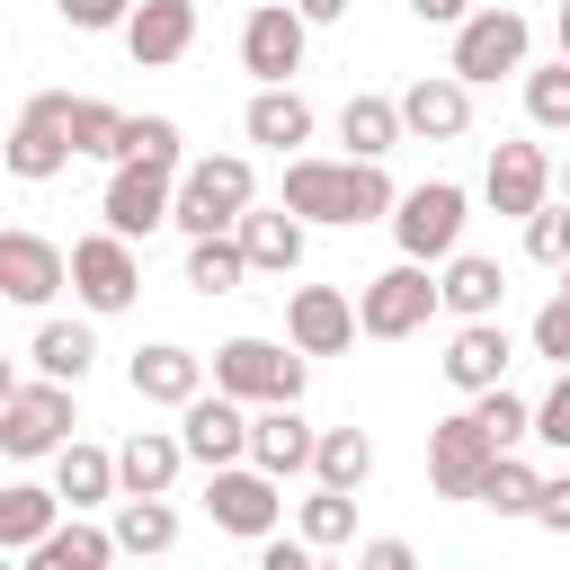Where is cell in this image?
Masks as SVG:
<instances>
[{
    "instance_id": "cell-19",
    "label": "cell",
    "mask_w": 570,
    "mask_h": 570,
    "mask_svg": "<svg viewBox=\"0 0 570 570\" xmlns=\"http://www.w3.org/2000/svg\"><path fill=\"white\" fill-rule=\"evenodd\" d=\"M499 445L481 436V419L472 410H454V419H436L428 428V481H436V499H472V481H481V463H490Z\"/></svg>"
},
{
    "instance_id": "cell-40",
    "label": "cell",
    "mask_w": 570,
    "mask_h": 570,
    "mask_svg": "<svg viewBox=\"0 0 570 570\" xmlns=\"http://www.w3.org/2000/svg\"><path fill=\"white\" fill-rule=\"evenodd\" d=\"M525 116H534L543 134H561V125H570V62H543V71H525Z\"/></svg>"
},
{
    "instance_id": "cell-39",
    "label": "cell",
    "mask_w": 570,
    "mask_h": 570,
    "mask_svg": "<svg viewBox=\"0 0 570 570\" xmlns=\"http://www.w3.org/2000/svg\"><path fill=\"white\" fill-rule=\"evenodd\" d=\"M472 419H481V436H490V445H517V436H525V419H534V401H517L508 383H490V392H472Z\"/></svg>"
},
{
    "instance_id": "cell-30",
    "label": "cell",
    "mask_w": 570,
    "mask_h": 570,
    "mask_svg": "<svg viewBox=\"0 0 570 570\" xmlns=\"http://www.w3.org/2000/svg\"><path fill=\"white\" fill-rule=\"evenodd\" d=\"M338 142H347L356 160H383V151L401 142V107H392V98H374V89H356V98L338 107Z\"/></svg>"
},
{
    "instance_id": "cell-28",
    "label": "cell",
    "mask_w": 570,
    "mask_h": 570,
    "mask_svg": "<svg viewBox=\"0 0 570 570\" xmlns=\"http://www.w3.org/2000/svg\"><path fill=\"white\" fill-rule=\"evenodd\" d=\"M36 570H107L116 561V534L107 525H89V508H71V525L53 517L45 534H36V552H27Z\"/></svg>"
},
{
    "instance_id": "cell-35",
    "label": "cell",
    "mask_w": 570,
    "mask_h": 570,
    "mask_svg": "<svg viewBox=\"0 0 570 570\" xmlns=\"http://www.w3.org/2000/svg\"><path fill=\"white\" fill-rule=\"evenodd\" d=\"M240 276H249V258H240L232 232H196V240H187V285H196V294H232Z\"/></svg>"
},
{
    "instance_id": "cell-32",
    "label": "cell",
    "mask_w": 570,
    "mask_h": 570,
    "mask_svg": "<svg viewBox=\"0 0 570 570\" xmlns=\"http://www.w3.org/2000/svg\"><path fill=\"white\" fill-rule=\"evenodd\" d=\"M62 517V499L45 490V481H9L0 490V552H36V534Z\"/></svg>"
},
{
    "instance_id": "cell-20",
    "label": "cell",
    "mask_w": 570,
    "mask_h": 570,
    "mask_svg": "<svg viewBox=\"0 0 570 570\" xmlns=\"http://www.w3.org/2000/svg\"><path fill=\"white\" fill-rule=\"evenodd\" d=\"M116 36H125V53H134L142 71H169V62L196 45V0H134Z\"/></svg>"
},
{
    "instance_id": "cell-13",
    "label": "cell",
    "mask_w": 570,
    "mask_h": 570,
    "mask_svg": "<svg viewBox=\"0 0 570 570\" xmlns=\"http://www.w3.org/2000/svg\"><path fill=\"white\" fill-rule=\"evenodd\" d=\"M178 445H187V463H240L249 454V401H232V392H196V401H178Z\"/></svg>"
},
{
    "instance_id": "cell-2",
    "label": "cell",
    "mask_w": 570,
    "mask_h": 570,
    "mask_svg": "<svg viewBox=\"0 0 570 570\" xmlns=\"http://www.w3.org/2000/svg\"><path fill=\"white\" fill-rule=\"evenodd\" d=\"M240 205H258V169L240 151H205V160H178V187H169V223L196 240V232H232Z\"/></svg>"
},
{
    "instance_id": "cell-16",
    "label": "cell",
    "mask_w": 570,
    "mask_h": 570,
    "mask_svg": "<svg viewBox=\"0 0 570 570\" xmlns=\"http://www.w3.org/2000/svg\"><path fill=\"white\" fill-rule=\"evenodd\" d=\"M481 196H490V214H534L543 196H552V151L543 142H499L490 151V169H481Z\"/></svg>"
},
{
    "instance_id": "cell-11",
    "label": "cell",
    "mask_w": 570,
    "mask_h": 570,
    "mask_svg": "<svg viewBox=\"0 0 570 570\" xmlns=\"http://www.w3.org/2000/svg\"><path fill=\"white\" fill-rule=\"evenodd\" d=\"M71 294H80L89 312H125V303L142 294V258H134V240H125V232H89V240H71Z\"/></svg>"
},
{
    "instance_id": "cell-1",
    "label": "cell",
    "mask_w": 570,
    "mask_h": 570,
    "mask_svg": "<svg viewBox=\"0 0 570 570\" xmlns=\"http://www.w3.org/2000/svg\"><path fill=\"white\" fill-rule=\"evenodd\" d=\"M392 178H383V160H312V151H294L285 160V214H303V223H374V214H392Z\"/></svg>"
},
{
    "instance_id": "cell-43",
    "label": "cell",
    "mask_w": 570,
    "mask_h": 570,
    "mask_svg": "<svg viewBox=\"0 0 570 570\" xmlns=\"http://www.w3.org/2000/svg\"><path fill=\"white\" fill-rule=\"evenodd\" d=\"M525 338H534V356H552V365H570V285H561V294H552V303L534 312V330H525Z\"/></svg>"
},
{
    "instance_id": "cell-31",
    "label": "cell",
    "mask_w": 570,
    "mask_h": 570,
    "mask_svg": "<svg viewBox=\"0 0 570 570\" xmlns=\"http://www.w3.org/2000/svg\"><path fill=\"white\" fill-rule=\"evenodd\" d=\"M365 472H374V436H365V428H321V436H312V481L365 490Z\"/></svg>"
},
{
    "instance_id": "cell-6",
    "label": "cell",
    "mask_w": 570,
    "mask_h": 570,
    "mask_svg": "<svg viewBox=\"0 0 570 570\" xmlns=\"http://www.w3.org/2000/svg\"><path fill=\"white\" fill-rule=\"evenodd\" d=\"M0 160H9V178H27V187L62 178V169H71V98H62V89H36V98L18 107Z\"/></svg>"
},
{
    "instance_id": "cell-46",
    "label": "cell",
    "mask_w": 570,
    "mask_h": 570,
    "mask_svg": "<svg viewBox=\"0 0 570 570\" xmlns=\"http://www.w3.org/2000/svg\"><path fill=\"white\" fill-rule=\"evenodd\" d=\"M258 570H312V543H303V534H294V543H285V534H258Z\"/></svg>"
},
{
    "instance_id": "cell-21",
    "label": "cell",
    "mask_w": 570,
    "mask_h": 570,
    "mask_svg": "<svg viewBox=\"0 0 570 570\" xmlns=\"http://www.w3.org/2000/svg\"><path fill=\"white\" fill-rule=\"evenodd\" d=\"M303 232H312V223L285 214V205H240V223H232L249 276H294V267H303Z\"/></svg>"
},
{
    "instance_id": "cell-52",
    "label": "cell",
    "mask_w": 570,
    "mask_h": 570,
    "mask_svg": "<svg viewBox=\"0 0 570 570\" xmlns=\"http://www.w3.org/2000/svg\"><path fill=\"white\" fill-rule=\"evenodd\" d=\"M552 178H561V196H570V160H561V169H552Z\"/></svg>"
},
{
    "instance_id": "cell-12",
    "label": "cell",
    "mask_w": 570,
    "mask_h": 570,
    "mask_svg": "<svg viewBox=\"0 0 570 570\" xmlns=\"http://www.w3.org/2000/svg\"><path fill=\"white\" fill-rule=\"evenodd\" d=\"M62 285H71V249L45 240V232H27V223H9L0 232V294L27 303V312H45Z\"/></svg>"
},
{
    "instance_id": "cell-33",
    "label": "cell",
    "mask_w": 570,
    "mask_h": 570,
    "mask_svg": "<svg viewBox=\"0 0 570 570\" xmlns=\"http://www.w3.org/2000/svg\"><path fill=\"white\" fill-rule=\"evenodd\" d=\"M27 356H36V374H53V383H80V374L98 365V338H89V321H45Z\"/></svg>"
},
{
    "instance_id": "cell-18",
    "label": "cell",
    "mask_w": 570,
    "mask_h": 570,
    "mask_svg": "<svg viewBox=\"0 0 570 570\" xmlns=\"http://www.w3.org/2000/svg\"><path fill=\"white\" fill-rule=\"evenodd\" d=\"M312 419H303V401H258L249 410V463L258 472H276V481H294V472H312Z\"/></svg>"
},
{
    "instance_id": "cell-41",
    "label": "cell",
    "mask_w": 570,
    "mask_h": 570,
    "mask_svg": "<svg viewBox=\"0 0 570 570\" xmlns=\"http://www.w3.org/2000/svg\"><path fill=\"white\" fill-rule=\"evenodd\" d=\"M525 258H534V267H561V258H570V196H561V205L543 196V205L525 214Z\"/></svg>"
},
{
    "instance_id": "cell-8",
    "label": "cell",
    "mask_w": 570,
    "mask_h": 570,
    "mask_svg": "<svg viewBox=\"0 0 570 570\" xmlns=\"http://www.w3.org/2000/svg\"><path fill=\"white\" fill-rule=\"evenodd\" d=\"M428 312H436V276L419 258H401V267L356 285V330L365 338H410V330H428Z\"/></svg>"
},
{
    "instance_id": "cell-44",
    "label": "cell",
    "mask_w": 570,
    "mask_h": 570,
    "mask_svg": "<svg viewBox=\"0 0 570 570\" xmlns=\"http://www.w3.org/2000/svg\"><path fill=\"white\" fill-rule=\"evenodd\" d=\"M543 534H570V472H552V481H534V508H525Z\"/></svg>"
},
{
    "instance_id": "cell-51",
    "label": "cell",
    "mask_w": 570,
    "mask_h": 570,
    "mask_svg": "<svg viewBox=\"0 0 570 570\" xmlns=\"http://www.w3.org/2000/svg\"><path fill=\"white\" fill-rule=\"evenodd\" d=\"M9 383H18V374H9V356H0V401H9Z\"/></svg>"
},
{
    "instance_id": "cell-15",
    "label": "cell",
    "mask_w": 570,
    "mask_h": 570,
    "mask_svg": "<svg viewBox=\"0 0 570 570\" xmlns=\"http://www.w3.org/2000/svg\"><path fill=\"white\" fill-rule=\"evenodd\" d=\"M392 107H401V134H419V142H463V134H472V89H463L454 71L410 80Z\"/></svg>"
},
{
    "instance_id": "cell-45",
    "label": "cell",
    "mask_w": 570,
    "mask_h": 570,
    "mask_svg": "<svg viewBox=\"0 0 570 570\" xmlns=\"http://www.w3.org/2000/svg\"><path fill=\"white\" fill-rule=\"evenodd\" d=\"M53 9H62L80 36H107V27H125V9H134V0H53Z\"/></svg>"
},
{
    "instance_id": "cell-53",
    "label": "cell",
    "mask_w": 570,
    "mask_h": 570,
    "mask_svg": "<svg viewBox=\"0 0 570 570\" xmlns=\"http://www.w3.org/2000/svg\"><path fill=\"white\" fill-rule=\"evenodd\" d=\"M552 276H561V285H570V258H561V267H552Z\"/></svg>"
},
{
    "instance_id": "cell-14",
    "label": "cell",
    "mask_w": 570,
    "mask_h": 570,
    "mask_svg": "<svg viewBox=\"0 0 570 570\" xmlns=\"http://www.w3.org/2000/svg\"><path fill=\"white\" fill-rule=\"evenodd\" d=\"M169 187H178V169H151V160H116V178H107V232H125V240H151L160 223H169Z\"/></svg>"
},
{
    "instance_id": "cell-17",
    "label": "cell",
    "mask_w": 570,
    "mask_h": 570,
    "mask_svg": "<svg viewBox=\"0 0 570 570\" xmlns=\"http://www.w3.org/2000/svg\"><path fill=\"white\" fill-rule=\"evenodd\" d=\"M285 338L303 356H338V347H356V303L338 285H294L285 294Z\"/></svg>"
},
{
    "instance_id": "cell-48",
    "label": "cell",
    "mask_w": 570,
    "mask_h": 570,
    "mask_svg": "<svg viewBox=\"0 0 570 570\" xmlns=\"http://www.w3.org/2000/svg\"><path fill=\"white\" fill-rule=\"evenodd\" d=\"M463 9H472V0H410V18H419V27H454Z\"/></svg>"
},
{
    "instance_id": "cell-49",
    "label": "cell",
    "mask_w": 570,
    "mask_h": 570,
    "mask_svg": "<svg viewBox=\"0 0 570 570\" xmlns=\"http://www.w3.org/2000/svg\"><path fill=\"white\" fill-rule=\"evenodd\" d=\"M294 9H303V27H338L356 0H294Z\"/></svg>"
},
{
    "instance_id": "cell-25",
    "label": "cell",
    "mask_w": 570,
    "mask_h": 570,
    "mask_svg": "<svg viewBox=\"0 0 570 570\" xmlns=\"http://www.w3.org/2000/svg\"><path fill=\"white\" fill-rule=\"evenodd\" d=\"M436 267H445V276H436V312H454V321H481V312H499V303H508V276H499V258H481V249H445Z\"/></svg>"
},
{
    "instance_id": "cell-50",
    "label": "cell",
    "mask_w": 570,
    "mask_h": 570,
    "mask_svg": "<svg viewBox=\"0 0 570 570\" xmlns=\"http://www.w3.org/2000/svg\"><path fill=\"white\" fill-rule=\"evenodd\" d=\"M561 62H570V0H561Z\"/></svg>"
},
{
    "instance_id": "cell-4",
    "label": "cell",
    "mask_w": 570,
    "mask_h": 570,
    "mask_svg": "<svg viewBox=\"0 0 570 570\" xmlns=\"http://www.w3.org/2000/svg\"><path fill=\"white\" fill-rule=\"evenodd\" d=\"M214 392H232V401H303V347L285 338H223L214 347Z\"/></svg>"
},
{
    "instance_id": "cell-10",
    "label": "cell",
    "mask_w": 570,
    "mask_h": 570,
    "mask_svg": "<svg viewBox=\"0 0 570 570\" xmlns=\"http://www.w3.org/2000/svg\"><path fill=\"white\" fill-rule=\"evenodd\" d=\"M303 45H312V27L294 0H249V18H240V71L249 80H294Z\"/></svg>"
},
{
    "instance_id": "cell-29",
    "label": "cell",
    "mask_w": 570,
    "mask_h": 570,
    "mask_svg": "<svg viewBox=\"0 0 570 570\" xmlns=\"http://www.w3.org/2000/svg\"><path fill=\"white\" fill-rule=\"evenodd\" d=\"M116 552H169L178 543V508H169V490H116Z\"/></svg>"
},
{
    "instance_id": "cell-47",
    "label": "cell",
    "mask_w": 570,
    "mask_h": 570,
    "mask_svg": "<svg viewBox=\"0 0 570 570\" xmlns=\"http://www.w3.org/2000/svg\"><path fill=\"white\" fill-rule=\"evenodd\" d=\"M356 561H365V570H410V543H401V534H374Z\"/></svg>"
},
{
    "instance_id": "cell-22",
    "label": "cell",
    "mask_w": 570,
    "mask_h": 570,
    "mask_svg": "<svg viewBox=\"0 0 570 570\" xmlns=\"http://www.w3.org/2000/svg\"><path fill=\"white\" fill-rule=\"evenodd\" d=\"M508 330H499V312H481V321H454V338H445V383L454 392H490V383H508Z\"/></svg>"
},
{
    "instance_id": "cell-27",
    "label": "cell",
    "mask_w": 570,
    "mask_h": 570,
    "mask_svg": "<svg viewBox=\"0 0 570 570\" xmlns=\"http://www.w3.org/2000/svg\"><path fill=\"white\" fill-rule=\"evenodd\" d=\"M53 499H62V508H107V499H116V454L62 436V445H53Z\"/></svg>"
},
{
    "instance_id": "cell-36",
    "label": "cell",
    "mask_w": 570,
    "mask_h": 570,
    "mask_svg": "<svg viewBox=\"0 0 570 570\" xmlns=\"http://www.w3.org/2000/svg\"><path fill=\"white\" fill-rule=\"evenodd\" d=\"M303 543H312V552H338V543H356V490H330V481H312V499H303Z\"/></svg>"
},
{
    "instance_id": "cell-24",
    "label": "cell",
    "mask_w": 570,
    "mask_h": 570,
    "mask_svg": "<svg viewBox=\"0 0 570 570\" xmlns=\"http://www.w3.org/2000/svg\"><path fill=\"white\" fill-rule=\"evenodd\" d=\"M240 134L267 142V151H303L312 142V98L294 80H258V98L240 107Z\"/></svg>"
},
{
    "instance_id": "cell-38",
    "label": "cell",
    "mask_w": 570,
    "mask_h": 570,
    "mask_svg": "<svg viewBox=\"0 0 570 570\" xmlns=\"http://www.w3.org/2000/svg\"><path fill=\"white\" fill-rule=\"evenodd\" d=\"M116 134H125V107L71 98V160H80V151H89V160H116Z\"/></svg>"
},
{
    "instance_id": "cell-5",
    "label": "cell",
    "mask_w": 570,
    "mask_h": 570,
    "mask_svg": "<svg viewBox=\"0 0 570 570\" xmlns=\"http://www.w3.org/2000/svg\"><path fill=\"white\" fill-rule=\"evenodd\" d=\"M525 53H534V27H525L517 9H463L445 71H454L463 89H481V80H499V71H525Z\"/></svg>"
},
{
    "instance_id": "cell-3",
    "label": "cell",
    "mask_w": 570,
    "mask_h": 570,
    "mask_svg": "<svg viewBox=\"0 0 570 570\" xmlns=\"http://www.w3.org/2000/svg\"><path fill=\"white\" fill-rule=\"evenodd\" d=\"M463 223H472V196H463L454 178H419V187L392 196V240H401V258H419V267H436L445 249H463Z\"/></svg>"
},
{
    "instance_id": "cell-34",
    "label": "cell",
    "mask_w": 570,
    "mask_h": 570,
    "mask_svg": "<svg viewBox=\"0 0 570 570\" xmlns=\"http://www.w3.org/2000/svg\"><path fill=\"white\" fill-rule=\"evenodd\" d=\"M534 481H543V472H534V463H517V445H499V454L481 463L472 499H481L490 517H525V508H534Z\"/></svg>"
},
{
    "instance_id": "cell-23",
    "label": "cell",
    "mask_w": 570,
    "mask_h": 570,
    "mask_svg": "<svg viewBox=\"0 0 570 570\" xmlns=\"http://www.w3.org/2000/svg\"><path fill=\"white\" fill-rule=\"evenodd\" d=\"M125 383H134V401H151V410H178V401L205 392V356L178 347V338H151V347H134Z\"/></svg>"
},
{
    "instance_id": "cell-9",
    "label": "cell",
    "mask_w": 570,
    "mask_h": 570,
    "mask_svg": "<svg viewBox=\"0 0 570 570\" xmlns=\"http://www.w3.org/2000/svg\"><path fill=\"white\" fill-rule=\"evenodd\" d=\"M62 436H71V383H53V374L9 383V401H0V454L36 463V454H53Z\"/></svg>"
},
{
    "instance_id": "cell-26",
    "label": "cell",
    "mask_w": 570,
    "mask_h": 570,
    "mask_svg": "<svg viewBox=\"0 0 570 570\" xmlns=\"http://www.w3.org/2000/svg\"><path fill=\"white\" fill-rule=\"evenodd\" d=\"M178 472H187L178 428H134V436L116 445V490H169Z\"/></svg>"
},
{
    "instance_id": "cell-42",
    "label": "cell",
    "mask_w": 570,
    "mask_h": 570,
    "mask_svg": "<svg viewBox=\"0 0 570 570\" xmlns=\"http://www.w3.org/2000/svg\"><path fill=\"white\" fill-rule=\"evenodd\" d=\"M525 436H543V445H561V454H570V365H561V374H552V392L534 401Z\"/></svg>"
},
{
    "instance_id": "cell-7",
    "label": "cell",
    "mask_w": 570,
    "mask_h": 570,
    "mask_svg": "<svg viewBox=\"0 0 570 570\" xmlns=\"http://www.w3.org/2000/svg\"><path fill=\"white\" fill-rule=\"evenodd\" d=\"M285 481L276 472H258L249 454L240 463H214L205 472V517L223 525V534H240V543H258V534H276V517H285V499H276Z\"/></svg>"
},
{
    "instance_id": "cell-37",
    "label": "cell",
    "mask_w": 570,
    "mask_h": 570,
    "mask_svg": "<svg viewBox=\"0 0 570 570\" xmlns=\"http://www.w3.org/2000/svg\"><path fill=\"white\" fill-rule=\"evenodd\" d=\"M116 160L178 169V160H187V151H178V116H125V134H116Z\"/></svg>"
}]
</instances>
